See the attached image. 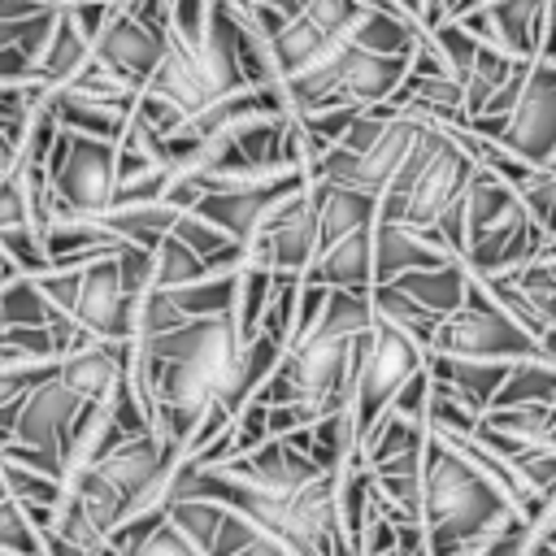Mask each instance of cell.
Masks as SVG:
<instances>
[{"instance_id": "5", "label": "cell", "mask_w": 556, "mask_h": 556, "mask_svg": "<svg viewBox=\"0 0 556 556\" xmlns=\"http://www.w3.org/2000/svg\"><path fill=\"white\" fill-rule=\"evenodd\" d=\"M43 178L48 191L56 200L52 213L65 217H100L113 208V191H117V148L100 143V139H83V135H65L56 130L48 161H43Z\"/></svg>"}, {"instance_id": "3", "label": "cell", "mask_w": 556, "mask_h": 556, "mask_svg": "<svg viewBox=\"0 0 556 556\" xmlns=\"http://www.w3.org/2000/svg\"><path fill=\"white\" fill-rule=\"evenodd\" d=\"M39 295L48 300V308L70 321L78 334H87L91 343H130L135 339V304L122 291L117 265L113 256L74 265V269H52L43 278H35Z\"/></svg>"}, {"instance_id": "23", "label": "cell", "mask_w": 556, "mask_h": 556, "mask_svg": "<svg viewBox=\"0 0 556 556\" xmlns=\"http://www.w3.org/2000/svg\"><path fill=\"white\" fill-rule=\"evenodd\" d=\"M491 408H556V369L543 361L508 365Z\"/></svg>"}, {"instance_id": "29", "label": "cell", "mask_w": 556, "mask_h": 556, "mask_svg": "<svg viewBox=\"0 0 556 556\" xmlns=\"http://www.w3.org/2000/svg\"><path fill=\"white\" fill-rule=\"evenodd\" d=\"M56 313L48 308V300L39 295L35 278H9L0 282V330H17V326H52Z\"/></svg>"}, {"instance_id": "34", "label": "cell", "mask_w": 556, "mask_h": 556, "mask_svg": "<svg viewBox=\"0 0 556 556\" xmlns=\"http://www.w3.org/2000/svg\"><path fill=\"white\" fill-rule=\"evenodd\" d=\"M169 239H178V243H182L191 256H200V265H204V261H213L217 252H226V248H230V239H226L217 226H208L204 217H195V213H178V217H174Z\"/></svg>"}, {"instance_id": "2", "label": "cell", "mask_w": 556, "mask_h": 556, "mask_svg": "<svg viewBox=\"0 0 556 556\" xmlns=\"http://www.w3.org/2000/svg\"><path fill=\"white\" fill-rule=\"evenodd\" d=\"M513 504L443 439L421 447V530L426 556H478V547L513 521Z\"/></svg>"}, {"instance_id": "16", "label": "cell", "mask_w": 556, "mask_h": 556, "mask_svg": "<svg viewBox=\"0 0 556 556\" xmlns=\"http://www.w3.org/2000/svg\"><path fill=\"white\" fill-rule=\"evenodd\" d=\"M308 200L317 213V252L356 235V230H374L378 217V200L352 187H330V182H308Z\"/></svg>"}, {"instance_id": "26", "label": "cell", "mask_w": 556, "mask_h": 556, "mask_svg": "<svg viewBox=\"0 0 556 556\" xmlns=\"http://www.w3.org/2000/svg\"><path fill=\"white\" fill-rule=\"evenodd\" d=\"M334 504H339V530H343V543L352 547V556H356V547H361V534H365V521H369V473L356 465V460H348L343 469H339V491H334Z\"/></svg>"}, {"instance_id": "9", "label": "cell", "mask_w": 556, "mask_h": 556, "mask_svg": "<svg viewBox=\"0 0 556 556\" xmlns=\"http://www.w3.org/2000/svg\"><path fill=\"white\" fill-rule=\"evenodd\" d=\"M469 178H473V161L443 130H434V143H430V152H426V161H421V169H417V178H413V187L395 213V226H408V230L434 226V217L465 195Z\"/></svg>"}, {"instance_id": "4", "label": "cell", "mask_w": 556, "mask_h": 556, "mask_svg": "<svg viewBox=\"0 0 556 556\" xmlns=\"http://www.w3.org/2000/svg\"><path fill=\"white\" fill-rule=\"evenodd\" d=\"M352 356H356V374H352V430H356V443L374 430V421L391 408L395 391L421 369L426 352L417 343H408L400 330H391L387 321H369L365 334H356L352 343Z\"/></svg>"}, {"instance_id": "35", "label": "cell", "mask_w": 556, "mask_h": 556, "mask_svg": "<svg viewBox=\"0 0 556 556\" xmlns=\"http://www.w3.org/2000/svg\"><path fill=\"white\" fill-rule=\"evenodd\" d=\"M0 552L9 556H39V530L9 495L0 500Z\"/></svg>"}, {"instance_id": "21", "label": "cell", "mask_w": 556, "mask_h": 556, "mask_svg": "<svg viewBox=\"0 0 556 556\" xmlns=\"http://www.w3.org/2000/svg\"><path fill=\"white\" fill-rule=\"evenodd\" d=\"M460 204H465V230H469V235H482V230L508 222V217L521 208L517 191L504 187V182H500L495 174H486V169H473V178H469Z\"/></svg>"}, {"instance_id": "25", "label": "cell", "mask_w": 556, "mask_h": 556, "mask_svg": "<svg viewBox=\"0 0 556 556\" xmlns=\"http://www.w3.org/2000/svg\"><path fill=\"white\" fill-rule=\"evenodd\" d=\"M304 456L321 469V473H339L352 456H356V430H352V413H334V417H317L308 426V443Z\"/></svg>"}, {"instance_id": "15", "label": "cell", "mask_w": 556, "mask_h": 556, "mask_svg": "<svg viewBox=\"0 0 556 556\" xmlns=\"http://www.w3.org/2000/svg\"><path fill=\"white\" fill-rule=\"evenodd\" d=\"M126 365H130V343H87L56 361V378L83 404H104L113 395V387L122 382Z\"/></svg>"}, {"instance_id": "18", "label": "cell", "mask_w": 556, "mask_h": 556, "mask_svg": "<svg viewBox=\"0 0 556 556\" xmlns=\"http://www.w3.org/2000/svg\"><path fill=\"white\" fill-rule=\"evenodd\" d=\"M48 113H52L56 130L83 135V139H100V143H113V148L122 143L126 122H130L126 109H113V104H100V100H83V96L65 91V87L48 91Z\"/></svg>"}, {"instance_id": "24", "label": "cell", "mask_w": 556, "mask_h": 556, "mask_svg": "<svg viewBox=\"0 0 556 556\" xmlns=\"http://www.w3.org/2000/svg\"><path fill=\"white\" fill-rule=\"evenodd\" d=\"M426 443V426H413V421H404V417H391V413H382L378 421H374V430L356 443V465L361 469H378V465H387V460H395V456H404V452H413V447H421Z\"/></svg>"}, {"instance_id": "31", "label": "cell", "mask_w": 556, "mask_h": 556, "mask_svg": "<svg viewBox=\"0 0 556 556\" xmlns=\"http://www.w3.org/2000/svg\"><path fill=\"white\" fill-rule=\"evenodd\" d=\"M195 278H204L200 256H191L178 239L165 235V239L152 248V291H174V287H187V282H195Z\"/></svg>"}, {"instance_id": "45", "label": "cell", "mask_w": 556, "mask_h": 556, "mask_svg": "<svg viewBox=\"0 0 556 556\" xmlns=\"http://www.w3.org/2000/svg\"><path fill=\"white\" fill-rule=\"evenodd\" d=\"M539 361H543V365H552V369H556V326H552V330H543V334H539Z\"/></svg>"}, {"instance_id": "44", "label": "cell", "mask_w": 556, "mask_h": 556, "mask_svg": "<svg viewBox=\"0 0 556 556\" xmlns=\"http://www.w3.org/2000/svg\"><path fill=\"white\" fill-rule=\"evenodd\" d=\"M534 61L556 65V4H547V13H543V30H539V52H534Z\"/></svg>"}, {"instance_id": "49", "label": "cell", "mask_w": 556, "mask_h": 556, "mask_svg": "<svg viewBox=\"0 0 556 556\" xmlns=\"http://www.w3.org/2000/svg\"><path fill=\"white\" fill-rule=\"evenodd\" d=\"M391 556H395V552H391Z\"/></svg>"}, {"instance_id": "19", "label": "cell", "mask_w": 556, "mask_h": 556, "mask_svg": "<svg viewBox=\"0 0 556 556\" xmlns=\"http://www.w3.org/2000/svg\"><path fill=\"white\" fill-rule=\"evenodd\" d=\"M339 43H348V39H330V35H321V30L304 17V9H300V17H291V22L269 39V61H274L278 83H287V78H295V74L321 65Z\"/></svg>"}, {"instance_id": "38", "label": "cell", "mask_w": 556, "mask_h": 556, "mask_svg": "<svg viewBox=\"0 0 556 556\" xmlns=\"http://www.w3.org/2000/svg\"><path fill=\"white\" fill-rule=\"evenodd\" d=\"M265 439H269V430H265V404H261V400H248V404L230 417V447H235V456H248V452H256ZM235 456H230V460H235Z\"/></svg>"}, {"instance_id": "17", "label": "cell", "mask_w": 556, "mask_h": 556, "mask_svg": "<svg viewBox=\"0 0 556 556\" xmlns=\"http://www.w3.org/2000/svg\"><path fill=\"white\" fill-rule=\"evenodd\" d=\"M374 239V287H391L404 274H421V269H439L447 256H439L417 230L395 226V222H374L369 230Z\"/></svg>"}, {"instance_id": "40", "label": "cell", "mask_w": 556, "mask_h": 556, "mask_svg": "<svg viewBox=\"0 0 556 556\" xmlns=\"http://www.w3.org/2000/svg\"><path fill=\"white\" fill-rule=\"evenodd\" d=\"M426 400H430V378H426V369H417L400 391H395V400H391V417H404V421H413V426H421L426 421Z\"/></svg>"}, {"instance_id": "10", "label": "cell", "mask_w": 556, "mask_h": 556, "mask_svg": "<svg viewBox=\"0 0 556 556\" xmlns=\"http://www.w3.org/2000/svg\"><path fill=\"white\" fill-rule=\"evenodd\" d=\"M300 187H308V174H278V178H261V182H248L239 191H222V195H204L191 213L204 217L208 226H217L230 243L248 248L261 230V222L287 200L295 195Z\"/></svg>"}, {"instance_id": "37", "label": "cell", "mask_w": 556, "mask_h": 556, "mask_svg": "<svg viewBox=\"0 0 556 556\" xmlns=\"http://www.w3.org/2000/svg\"><path fill=\"white\" fill-rule=\"evenodd\" d=\"M304 17L330 35V39H348L352 26L361 22V0H304Z\"/></svg>"}, {"instance_id": "32", "label": "cell", "mask_w": 556, "mask_h": 556, "mask_svg": "<svg viewBox=\"0 0 556 556\" xmlns=\"http://www.w3.org/2000/svg\"><path fill=\"white\" fill-rule=\"evenodd\" d=\"M208 556H287V552H282L274 539H265L261 530H252L243 517H235V513L226 508V517H222V526H217V539H213Z\"/></svg>"}, {"instance_id": "7", "label": "cell", "mask_w": 556, "mask_h": 556, "mask_svg": "<svg viewBox=\"0 0 556 556\" xmlns=\"http://www.w3.org/2000/svg\"><path fill=\"white\" fill-rule=\"evenodd\" d=\"M500 148L530 169H547L556 161V65H543V61L530 65Z\"/></svg>"}, {"instance_id": "22", "label": "cell", "mask_w": 556, "mask_h": 556, "mask_svg": "<svg viewBox=\"0 0 556 556\" xmlns=\"http://www.w3.org/2000/svg\"><path fill=\"white\" fill-rule=\"evenodd\" d=\"M369 313L378 317V321H387L391 330H400L408 343H417L421 352H430L434 348V334H439V317L434 313H426V308H417L408 295H400L395 287H374L369 291Z\"/></svg>"}, {"instance_id": "14", "label": "cell", "mask_w": 556, "mask_h": 556, "mask_svg": "<svg viewBox=\"0 0 556 556\" xmlns=\"http://www.w3.org/2000/svg\"><path fill=\"white\" fill-rule=\"evenodd\" d=\"M300 282L326 287V291H352L369 295L374 291V239L369 230H356L313 256V265L300 274Z\"/></svg>"}, {"instance_id": "6", "label": "cell", "mask_w": 556, "mask_h": 556, "mask_svg": "<svg viewBox=\"0 0 556 556\" xmlns=\"http://www.w3.org/2000/svg\"><path fill=\"white\" fill-rule=\"evenodd\" d=\"M434 356H456V361H495V365H517V361H539V339L526 334L504 317V308L469 278L460 308L439 326L434 334Z\"/></svg>"}, {"instance_id": "12", "label": "cell", "mask_w": 556, "mask_h": 556, "mask_svg": "<svg viewBox=\"0 0 556 556\" xmlns=\"http://www.w3.org/2000/svg\"><path fill=\"white\" fill-rule=\"evenodd\" d=\"M226 478L252 486V491H265V495H295L300 486H308L313 478H321V469L300 456L287 439H265L256 452L248 456H235L226 465H217Z\"/></svg>"}, {"instance_id": "20", "label": "cell", "mask_w": 556, "mask_h": 556, "mask_svg": "<svg viewBox=\"0 0 556 556\" xmlns=\"http://www.w3.org/2000/svg\"><path fill=\"white\" fill-rule=\"evenodd\" d=\"M400 295H408L417 308L434 313L439 321H447L460 300H465V287H469V274L460 269V261H443L439 269H421V274H404L391 282Z\"/></svg>"}, {"instance_id": "43", "label": "cell", "mask_w": 556, "mask_h": 556, "mask_svg": "<svg viewBox=\"0 0 556 556\" xmlns=\"http://www.w3.org/2000/svg\"><path fill=\"white\" fill-rule=\"evenodd\" d=\"M395 556H426V530H421V521H400L395 526Z\"/></svg>"}, {"instance_id": "47", "label": "cell", "mask_w": 556, "mask_h": 556, "mask_svg": "<svg viewBox=\"0 0 556 556\" xmlns=\"http://www.w3.org/2000/svg\"><path fill=\"white\" fill-rule=\"evenodd\" d=\"M543 174H556V161H552V165H547V169H543Z\"/></svg>"}, {"instance_id": "39", "label": "cell", "mask_w": 556, "mask_h": 556, "mask_svg": "<svg viewBox=\"0 0 556 556\" xmlns=\"http://www.w3.org/2000/svg\"><path fill=\"white\" fill-rule=\"evenodd\" d=\"M113 265H117V278H122V291L130 295V300H143L148 291H152V252L148 248H122L117 256H113Z\"/></svg>"}, {"instance_id": "41", "label": "cell", "mask_w": 556, "mask_h": 556, "mask_svg": "<svg viewBox=\"0 0 556 556\" xmlns=\"http://www.w3.org/2000/svg\"><path fill=\"white\" fill-rule=\"evenodd\" d=\"M326 287H313V282H300V300H295V326H291V343L295 339H304L313 326H317V317H321V308H326ZM287 343V348H291Z\"/></svg>"}, {"instance_id": "30", "label": "cell", "mask_w": 556, "mask_h": 556, "mask_svg": "<svg viewBox=\"0 0 556 556\" xmlns=\"http://www.w3.org/2000/svg\"><path fill=\"white\" fill-rule=\"evenodd\" d=\"M295 300H300V278L295 274H274V287H269V304L261 313V330L269 343H278L287 352L291 343V326H295Z\"/></svg>"}, {"instance_id": "1", "label": "cell", "mask_w": 556, "mask_h": 556, "mask_svg": "<svg viewBox=\"0 0 556 556\" xmlns=\"http://www.w3.org/2000/svg\"><path fill=\"white\" fill-rule=\"evenodd\" d=\"M369 321H374L369 295L330 291L317 326L282 352L278 369L265 378L256 400L265 408H274V404H308L317 417L348 413L352 374H356L352 343H356V334L369 330Z\"/></svg>"}, {"instance_id": "11", "label": "cell", "mask_w": 556, "mask_h": 556, "mask_svg": "<svg viewBox=\"0 0 556 556\" xmlns=\"http://www.w3.org/2000/svg\"><path fill=\"white\" fill-rule=\"evenodd\" d=\"M161 52H165V35L139 26L126 4H113L109 22L100 26L96 43H91V65L113 74L117 83H126L130 91H143L152 70L161 65Z\"/></svg>"}, {"instance_id": "46", "label": "cell", "mask_w": 556, "mask_h": 556, "mask_svg": "<svg viewBox=\"0 0 556 556\" xmlns=\"http://www.w3.org/2000/svg\"><path fill=\"white\" fill-rule=\"evenodd\" d=\"M543 447H547V452H556V421L547 426V434H543Z\"/></svg>"}, {"instance_id": "8", "label": "cell", "mask_w": 556, "mask_h": 556, "mask_svg": "<svg viewBox=\"0 0 556 556\" xmlns=\"http://www.w3.org/2000/svg\"><path fill=\"white\" fill-rule=\"evenodd\" d=\"M317 256V213L308 200V187L287 195L248 243V265H261L269 274H304Z\"/></svg>"}, {"instance_id": "42", "label": "cell", "mask_w": 556, "mask_h": 556, "mask_svg": "<svg viewBox=\"0 0 556 556\" xmlns=\"http://www.w3.org/2000/svg\"><path fill=\"white\" fill-rule=\"evenodd\" d=\"M521 547H526V526L513 517L504 530H495V534L478 547V556H521Z\"/></svg>"}, {"instance_id": "36", "label": "cell", "mask_w": 556, "mask_h": 556, "mask_svg": "<svg viewBox=\"0 0 556 556\" xmlns=\"http://www.w3.org/2000/svg\"><path fill=\"white\" fill-rule=\"evenodd\" d=\"M517 200H521V208H526V217L547 235V239H556V174H534L521 191H517Z\"/></svg>"}, {"instance_id": "27", "label": "cell", "mask_w": 556, "mask_h": 556, "mask_svg": "<svg viewBox=\"0 0 556 556\" xmlns=\"http://www.w3.org/2000/svg\"><path fill=\"white\" fill-rule=\"evenodd\" d=\"M269 287H274V274H269V269H261V265H243V269H239V278H235V313H230L239 343L256 339L261 313H265V304H269Z\"/></svg>"}, {"instance_id": "13", "label": "cell", "mask_w": 556, "mask_h": 556, "mask_svg": "<svg viewBox=\"0 0 556 556\" xmlns=\"http://www.w3.org/2000/svg\"><path fill=\"white\" fill-rule=\"evenodd\" d=\"M421 369L430 378V391L456 400L473 417H482L491 408V400L508 374V365H495V361H456V356H434V352H426Z\"/></svg>"}, {"instance_id": "33", "label": "cell", "mask_w": 556, "mask_h": 556, "mask_svg": "<svg viewBox=\"0 0 556 556\" xmlns=\"http://www.w3.org/2000/svg\"><path fill=\"white\" fill-rule=\"evenodd\" d=\"M426 39H430V48H434V56H439L443 74H447L452 83H460V87H465V78H469V70H473V56H478V39H469L456 22H443V26H439V30H430Z\"/></svg>"}, {"instance_id": "48", "label": "cell", "mask_w": 556, "mask_h": 556, "mask_svg": "<svg viewBox=\"0 0 556 556\" xmlns=\"http://www.w3.org/2000/svg\"><path fill=\"white\" fill-rule=\"evenodd\" d=\"M0 500H4V482H0Z\"/></svg>"}, {"instance_id": "28", "label": "cell", "mask_w": 556, "mask_h": 556, "mask_svg": "<svg viewBox=\"0 0 556 556\" xmlns=\"http://www.w3.org/2000/svg\"><path fill=\"white\" fill-rule=\"evenodd\" d=\"M222 517H226V508L213 504V500H169V504H165V521H169L200 556H208Z\"/></svg>"}]
</instances>
